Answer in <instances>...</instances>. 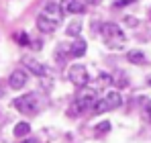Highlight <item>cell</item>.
<instances>
[{"label":"cell","mask_w":151,"mask_h":143,"mask_svg":"<svg viewBox=\"0 0 151 143\" xmlns=\"http://www.w3.org/2000/svg\"><path fill=\"white\" fill-rule=\"evenodd\" d=\"M125 23H127V27H137V25H139V21H137L135 17H127Z\"/></svg>","instance_id":"19"},{"label":"cell","mask_w":151,"mask_h":143,"mask_svg":"<svg viewBox=\"0 0 151 143\" xmlns=\"http://www.w3.org/2000/svg\"><path fill=\"white\" fill-rule=\"evenodd\" d=\"M106 131H110V123L108 121H104V123H100L96 127V133H106Z\"/></svg>","instance_id":"17"},{"label":"cell","mask_w":151,"mask_h":143,"mask_svg":"<svg viewBox=\"0 0 151 143\" xmlns=\"http://www.w3.org/2000/svg\"><path fill=\"white\" fill-rule=\"evenodd\" d=\"M57 27H59V23L51 21L49 17H45V14H39V17H37V29H39L41 33H45V35L53 33V31H55Z\"/></svg>","instance_id":"10"},{"label":"cell","mask_w":151,"mask_h":143,"mask_svg":"<svg viewBox=\"0 0 151 143\" xmlns=\"http://www.w3.org/2000/svg\"><path fill=\"white\" fill-rule=\"evenodd\" d=\"M100 35H102V39H104V43L110 49H121L127 41L123 29L116 23H102L100 25Z\"/></svg>","instance_id":"2"},{"label":"cell","mask_w":151,"mask_h":143,"mask_svg":"<svg viewBox=\"0 0 151 143\" xmlns=\"http://www.w3.org/2000/svg\"><path fill=\"white\" fill-rule=\"evenodd\" d=\"M96 90L94 88H90V86H84V88H80V92L76 94V98L72 100V106H70V115H82V113H86V110H90V108H94V104H96Z\"/></svg>","instance_id":"1"},{"label":"cell","mask_w":151,"mask_h":143,"mask_svg":"<svg viewBox=\"0 0 151 143\" xmlns=\"http://www.w3.org/2000/svg\"><path fill=\"white\" fill-rule=\"evenodd\" d=\"M8 86L12 88V90H21V88H25L27 86V72L25 70H14L10 74V78H8Z\"/></svg>","instance_id":"8"},{"label":"cell","mask_w":151,"mask_h":143,"mask_svg":"<svg viewBox=\"0 0 151 143\" xmlns=\"http://www.w3.org/2000/svg\"><path fill=\"white\" fill-rule=\"evenodd\" d=\"M61 10L63 14H82L86 12V2L82 0H61Z\"/></svg>","instance_id":"7"},{"label":"cell","mask_w":151,"mask_h":143,"mask_svg":"<svg viewBox=\"0 0 151 143\" xmlns=\"http://www.w3.org/2000/svg\"><path fill=\"white\" fill-rule=\"evenodd\" d=\"M84 2H86V4H98L100 0H84Z\"/></svg>","instance_id":"21"},{"label":"cell","mask_w":151,"mask_h":143,"mask_svg":"<svg viewBox=\"0 0 151 143\" xmlns=\"http://www.w3.org/2000/svg\"><path fill=\"white\" fill-rule=\"evenodd\" d=\"M114 84V78L112 76H108V74H98V78H96V86L98 88H106V86H112Z\"/></svg>","instance_id":"13"},{"label":"cell","mask_w":151,"mask_h":143,"mask_svg":"<svg viewBox=\"0 0 151 143\" xmlns=\"http://www.w3.org/2000/svg\"><path fill=\"white\" fill-rule=\"evenodd\" d=\"M23 66H25L31 74L39 76V78H43V76H47V74H49V70H47L41 61H37L35 57H29V55H25V57H23Z\"/></svg>","instance_id":"6"},{"label":"cell","mask_w":151,"mask_h":143,"mask_svg":"<svg viewBox=\"0 0 151 143\" xmlns=\"http://www.w3.org/2000/svg\"><path fill=\"white\" fill-rule=\"evenodd\" d=\"M149 19H151V10H149Z\"/></svg>","instance_id":"25"},{"label":"cell","mask_w":151,"mask_h":143,"mask_svg":"<svg viewBox=\"0 0 151 143\" xmlns=\"http://www.w3.org/2000/svg\"><path fill=\"white\" fill-rule=\"evenodd\" d=\"M135 0H116L114 2V8H123V6H129V4H133Z\"/></svg>","instance_id":"18"},{"label":"cell","mask_w":151,"mask_h":143,"mask_svg":"<svg viewBox=\"0 0 151 143\" xmlns=\"http://www.w3.org/2000/svg\"><path fill=\"white\" fill-rule=\"evenodd\" d=\"M80 31H82V21H78V19H76V21H72V23L68 25V35H70V37H78V35H80Z\"/></svg>","instance_id":"15"},{"label":"cell","mask_w":151,"mask_h":143,"mask_svg":"<svg viewBox=\"0 0 151 143\" xmlns=\"http://www.w3.org/2000/svg\"><path fill=\"white\" fill-rule=\"evenodd\" d=\"M31 133V125L29 123H17L14 125V135L17 137H27Z\"/></svg>","instance_id":"14"},{"label":"cell","mask_w":151,"mask_h":143,"mask_svg":"<svg viewBox=\"0 0 151 143\" xmlns=\"http://www.w3.org/2000/svg\"><path fill=\"white\" fill-rule=\"evenodd\" d=\"M147 84H149V86H151V76H149V78H147Z\"/></svg>","instance_id":"24"},{"label":"cell","mask_w":151,"mask_h":143,"mask_svg":"<svg viewBox=\"0 0 151 143\" xmlns=\"http://www.w3.org/2000/svg\"><path fill=\"white\" fill-rule=\"evenodd\" d=\"M41 14L49 17L51 21L55 23H61V17H63V10H61V4H55V2H47L41 10Z\"/></svg>","instance_id":"9"},{"label":"cell","mask_w":151,"mask_h":143,"mask_svg":"<svg viewBox=\"0 0 151 143\" xmlns=\"http://www.w3.org/2000/svg\"><path fill=\"white\" fill-rule=\"evenodd\" d=\"M86 49H88V43H86L82 37H76L74 43L70 45V55H72V57H82V55L86 53Z\"/></svg>","instance_id":"11"},{"label":"cell","mask_w":151,"mask_h":143,"mask_svg":"<svg viewBox=\"0 0 151 143\" xmlns=\"http://www.w3.org/2000/svg\"><path fill=\"white\" fill-rule=\"evenodd\" d=\"M68 80L74 84L76 88H84V86H88L90 76H88V70H86L84 66L76 64V66H72V68L68 70Z\"/></svg>","instance_id":"5"},{"label":"cell","mask_w":151,"mask_h":143,"mask_svg":"<svg viewBox=\"0 0 151 143\" xmlns=\"http://www.w3.org/2000/svg\"><path fill=\"white\" fill-rule=\"evenodd\" d=\"M123 104V98L119 92H108V94L104 96V98H98L96 100V104H94V113L96 115H100V113H106V110H112V108H119Z\"/></svg>","instance_id":"4"},{"label":"cell","mask_w":151,"mask_h":143,"mask_svg":"<svg viewBox=\"0 0 151 143\" xmlns=\"http://www.w3.org/2000/svg\"><path fill=\"white\" fill-rule=\"evenodd\" d=\"M127 59H129L131 64H137V66H143V64H147V57H145V53H143V51H139V49H133V51H129V53H127Z\"/></svg>","instance_id":"12"},{"label":"cell","mask_w":151,"mask_h":143,"mask_svg":"<svg viewBox=\"0 0 151 143\" xmlns=\"http://www.w3.org/2000/svg\"><path fill=\"white\" fill-rule=\"evenodd\" d=\"M145 119L151 123V100L147 102V104H145Z\"/></svg>","instance_id":"20"},{"label":"cell","mask_w":151,"mask_h":143,"mask_svg":"<svg viewBox=\"0 0 151 143\" xmlns=\"http://www.w3.org/2000/svg\"><path fill=\"white\" fill-rule=\"evenodd\" d=\"M4 96V88H2V84H0V98Z\"/></svg>","instance_id":"22"},{"label":"cell","mask_w":151,"mask_h":143,"mask_svg":"<svg viewBox=\"0 0 151 143\" xmlns=\"http://www.w3.org/2000/svg\"><path fill=\"white\" fill-rule=\"evenodd\" d=\"M14 39H17V43H21V45H29V35H27V33H17Z\"/></svg>","instance_id":"16"},{"label":"cell","mask_w":151,"mask_h":143,"mask_svg":"<svg viewBox=\"0 0 151 143\" xmlns=\"http://www.w3.org/2000/svg\"><path fill=\"white\" fill-rule=\"evenodd\" d=\"M23 143H37L35 139H27V141H23Z\"/></svg>","instance_id":"23"},{"label":"cell","mask_w":151,"mask_h":143,"mask_svg":"<svg viewBox=\"0 0 151 143\" xmlns=\"http://www.w3.org/2000/svg\"><path fill=\"white\" fill-rule=\"evenodd\" d=\"M12 104H14V108H17L19 113H23V115H37V113L41 110V106H43V102L39 100V96L35 94V92L19 96Z\"/></svg>","instance_id":"3"}]
</instances>
